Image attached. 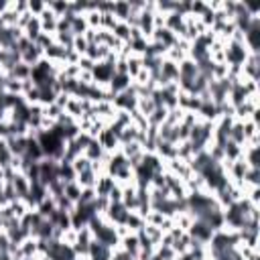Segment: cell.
I'll list each match as a JSON object with an SVG mask.
<instances>
[{
	"instance_id": "obj_20",
	"label": "cell",
	"mask_w": 260,
	"mask_h": 260,
	"mask_svg": "<svg viewBox=\"0 0 260 260\" xmlns=\"http://www.w3.org/2000/svg\"><path fill=\"white\" fill-rule=\"evenodd\" d=\"M49 219H51V223H53L59 232H65V230H69V228H71V215H69V211L55 209V211H53V215H51Z\"/></svg>"
},
{
	"instance_id": "obj_57",
	"label": "cell",
	"mask_w": 260,
	"mask_h": 260,
	"mask_svg": "<svg viewBox=\"0 0 260 260\" xmlns=\"http://www.w3.org/2000/svg\"><path fill=\"white\" fill-rule=\"evenodd\" d=\"M73 260H87V258H79V256H77V258H73Z\"/></svg>"
},
{
	"instance_id": "obj_43",
	"label": "cell",
	"mask_w": 260,
	"mask_h": 260,
	"mask_svg": "<svg viewBox=\"0 0 260 260\" xmlns=\"http://www.w3.org/2000/svg\"><path fill=\"white\" fill-rule=\"evenodd\" d=\"M242 128H244V140H246V142L252 140L254 136H258V124H256V122L246 120V122H242ZM246 142H244V144H246Z\"/></svg>"
},
{
	"instance_id": "obj_28",
	"label": "cell",
	"mask_w": 260,
	"mask_h": 260,
	"mask_svg": "<svg viewBox=\"0 0 260 260\" xmlns=\"http://www.w3.org/2000/svg\"><path fill=\"white\" fill-rule=\"evenodd\" d=\"M144 217L140 215V213H136V211H128V217H126V221H124V225L130 230V232H140L142 228H144Z\"/></svg>"
},
{
	"instance_id": "obj_47",
	"label": "cell",
	"mask_w": 260,
	"mask_h": 260,
	"mask_svg": "<svg viewBox=\"0 0 260 260\" xmlns=\"http://www.w3.org/2000/svg\"><path fill=\"white\" fill-rule=\"evenodd\" d=\"M0 20H2L4 26H16V22H18V14H16L12 8H8L6 12L0 14Z\"/></svg>"
},
{
	"instance_id": "obj_38",
	"label": "cell",
	"mask_w": 260,
	"mask_h": 260,
	"mask_svg": "<svg viewBox=\"0 0 260 260\" xmlns=\"http://www.w3.org/2000/svg\"><path fill=\"white\" fill-rule=\"evenodd\" d=\"M120 152L126 156V158H132V156H138L144 152V148L138 144V142H128V144H120Z\"/></svg>"
},
{
	"instance_id": "obj_32",
	"label": "cell",
	"mask_w": 260,
	"mask_h": 260,
	"mask_svg": "<svg viewBox=\"0 0 260 260\" xmlns=\"http://www.w3.org/2000/svg\"><path fill=\"white\" fill-rule=\"evenodd\" d=\"M95 179H98V175L93 173V169H89V171L79 173V175L75 177V183H77L81 189H87V187H93V185H95Z\"/></svg>"
},
{
	"instance_id": "obj_17",
	"label": "cell",
	"mask_w": 260,
	"mask_h": 260,
	"mask_svg": "<svg viewBox=\"0 0 260 260\" xmlns=\"http://www.w3.org/2000/svg\"><path fill=\"white\" fill-rule=\"evenodd\" d=\"M37 18L41 20V30L43 32H47V35H55L57 32V16L49 8H45L41 12V16H37Z\"/></svg>"
},
{
	"instance_id": "obj_24",
	"label": "cell",
	"mask_w": 260,
	"mask_h": 260,
	"mask_svg": "<svg viewBox=\"0 0 260 260\" xmlns=\"http://www.w3.org/2000/svg\"><path fill=\"white\" fill-rule=\"evenodd\" d=\"M57 209V203H55V199L51 197V195H47L37 207H35V211L41 215V217H45V219H49L51 215H53V211Z\"/></svg>"
},
{
	"instance_id": "obj_33",
	"label": "cell",
	"mask_w": 260,
	"mask_h": 260,
	"mask_svg": "<svg viewBox=\"0 0 260 260\" xmlns=\"http://www.w3.org/2000/svg\"><path fill=\"white\" fill-rule=\"evenodd\" d=\"M71 35L73 37H81V35H85L87 32V22H85V16L83 14H77V16H73V20H71Z\"/></svg>"
},
{
	"instance_id": "obj_8",
	"label": "cell",
	"mask_w": 260,
	"mask_h": 260,
	"mask_svg": "<svg viewBox=\"0 0 260 260\" xmlns=\"http://www.w3.org/2000/svg\"><path fill=\"white\" fill-rule=\"evenodd\" d=\"M187 234H189L193 240L207 244V242L211 240V236H213V230H211L205 221H201V219H193V223H191V228L187 230Z\"/></svg>"
},
{
	"instance_id": "obj_46",
	"label": "cell",
	"mask_w": 260,
	"mask_h": 260,
	"mask_svg": "<svg viewBox=\"0 0 260 260\" xmlns=\"http://www.w3.org/2000/svg\"><path fill=\"white\" fill-rule=\"evenodd\" d=\"M10 160H12V152L8 150L6 140H0V167H2V169L10 167Z\"/></svg>"
},
{
	"instance_id": "obj_51",
	"label": "cell",
	"mask_w": 260,
	"mask_h": 260,
	"mask_svg": "<svg viewBox=\"0 0 260 260\" xmlns=\"http://www.w3.org/2000/svg\"><path fill=\"white\" fill-rule=\"evenodd\" d=\"M154 254L160 258V260H175V252L171 246H156Z\"/></svg>"
},
{
	"instance_id": "obj_55",
	"label": "cell",
	"mask_w": 260,
	"mask_h": 260,
	"mask_svg": "<svg viewBox=\"0 0 260 260\" xmlns=\"http://www.w3.org/2000/svg\"><path fill=\"white\" fill-rule=\"evenodd\" d=\"M108 201H110V203H120V201H122V187H120L118 183H116L114 189L108 193Z\"/></svg>"
},
{
	"instance_id": "obj_39",
	"label": "cell",
	"mask_w": 260,
	"mask_h": 260,
	"mask_svg": "<svg viewBox=\"0 0 260 260\" xmlns=\"http://www.w3.org/2000/svg\"><path fill=\"white\" fill-rule=\"evenodd\" d=\"M242 183L248 185V187H260V169H248L244 179H242Z\"/></svg>"
},
{
	"instance_id": "obj_31",
	"label": "cell",
	"mask_w": 260,
	"mask_h": 260,
	"mask_svg": "<svg viewBox=\"0 0 260 260\" xmlns=\"http://www.w3.org/2000/svg\"><path fill=\"white\" fill-rule=\"evenodd\" d=\"M238 158H242V146H238L232 140H228L223 144V160L232 162V160H238Z\"/></svg>"
},
{
	"instance_id": "obj_53",
	"label": "cell",
	"mask_w": 260,
	"mask_h": 260,
	"mask_svg": "<svg viewBox=\"0 0 260 260\" xmlns=\"http://www.w3.org/2000/svg\"><path fill=\"white\" fill-rule=\"evenodd\" d=\"M75 240H77V230H73V228H69V230H65V232L61 234V242H63V244L73 246Z\"/></svg>"
},
{
	"instance_id": "obj_36",
	"label": "cell",
	"mask_w": 260,
	"mask_h": 260,
	"mask_svg": "<svg viewBox=\"0 0 260 260\" xmlns=\"http://www.w3.org/2000/svg\"><path fill=\"white\" fill-rule=\"evenodd\" d=\"M126 67H128V75L134 79L136 73L142 69V57H138V55H128V57H126Z\"/></svg>"
},
{
	"instance_id": "obj_9",
	"label": "cell",
	"mask_w": 260,
	"mask_h": 260,
	"mask_svg": "<svg viewBox=\"0 0 260 260\" xmlns=\"http://www.w3.org/2000/svg\"><path fill=\"white\" fill-rule=\"evenodd\" d=\"M16 63H20V53L16 51V45L12 49H0V69H2V73H10Z\"/></svg>"
},
{
	"instance_id": "obj_18",
	"label": "cell",
	"mask_w": 260,
	"mask_h": 260,
	"mask_svg": "<svg viewBox=\"0 0 260 260\" xmlns=\"http://www.w3.org/2000/svg\"><path fill=\"white\" fill-rule=\"evenodd\" d=\"M197 116H199L201 120L215 122V120L219 118V110H217V106H215L211 100H207V102H201V106H199V110H197Z\"/></svg>"
},
{
	"instance_id": "obj_23",
	"label": "cell",
	"mask_w": 260,
	"mask_h": 260,
	"mask_svg": "<svg viewBox=\"0 0 260 260\" xmlns=\"http://www.w3.org/2000/svg\"><path fill=\"white\" fill-rule=\"evenodd\" d=\"M41 59H43V51H41L35 43H32L26 51H22V53H20V61H22V63H26V65H30V67H35Z\"/></svg>"
},
{
	"instance_id": "obj_52",
	"label": "cell",
	"mask_w": 260,
	"mask_h": 260,
	"mask_svg": "<svg viewBox=\"0 0 260 260\" xmlns=\"http://www.w3.org/2000/svg\"><path fill=\"white\" fill-rule=\"evenodd\" d=\"M47 8V2H41V0H28V12L32 16H41V12Z\"/></svg>"
},
{
	"instance_id": "obj_42",
	"label": "cell",
	"mask_w": 260,
	"mask_h": 260,
	"mask_svg": "<svg viewBox=\"0 0 260 260\" xmlns=\"http://www.w3.org/2000/svg\"><path fill=\"white\" fill-rule=\"evenodd\" d=\"M71 165H73L75 177H77L79 173H83V171H89V169H91V160H89V158H85L83 154H79L77 158H73V160H71Z\"/></svg>"
},
{
	"instance_id": "obj_22",
	"label": "cell",
	"mask_w": 260,
	"mask_h": 260,
	"mask_svg": "<svg viewBox=\"0 0 260 260\" xmlns=\"http://www.w3.org/2000/svg\"><path fill=\"white\" fill-rule=\"evenodd\" d=\"M104 154H106V150L102 148V144L98 142V138H91V140H89V144H87V146H85V150H83V156H85V158H89L91 162L102 160V158H104Z\"/></svg>"
},
{
	"instance_id": "obj_3",
	"label": "cell",
	"mask_w": 260,
	"mask_h": 260,
	"mask_svg": "<svg viewBox=\"0 0 260 260\" xmlns=\"http://www.w3.org/2000/svg\"><path fill=\"white\" fill-rule=\"evenodd\" d=\"M114 108L118 112H134L136 110V104H138V95H136V89H134V83L122 91V93H116L114 100H112Z\"/></svg>"
},
{
	"instance_id": "obj_30",
	"label": "cell",
	"mask_w": 260,
	"mask_h": 260,
	"mask_svg": "<svg viewBox=\"0 0 260 260\" xmlns=\"http://www.w3.org/2000/svg\"><path fill=\"white\" fill-rule=\"evenodd\" d=\"M228 140H232L234 144H238V146H244V128H242V122L240 120H234V124H232V128H230V138Z\"/></svg>"
},
{
	"instance_id": "obj_50",
	"label": "cell",
	"mask_w": 260,
	"mask_h": 260,
	"mask_svg": "<svg viewBox=\"0 0 260 260\" xmlns=\"http://www.w3.org/2000/svg\"><path fill=\"white\" fill-rule=\"evenodd\" d=\"M71 49H73L79 57H81V55H85V51H87V41H85V37H83V35H81V37H75V39H73V47H71Z\"/></svg>"
},
{
	"instance_id": "obj_45",
	"label": "cell",
	"mask_w": 260,
	"mask_h": 260,
	"mask_svg": "<svg viewBox=\"0 0 260 260\" xmlns=\"http://www.w3.org/2000/svg\"><path fill=\"white\" fill-rule=\"evenodd\" d=\"M53 39H55V43L57 45H61V47H65V49H71L73 47V35L71 32H55L53 35Z\"/></svg>"
},
{
	"instance_id": "obj_54",
	"label": "cell",
	"mask_w": 260,
	"mask_h": 260,
	"mask_svg": "<svg viewBox=\"0 0 260 260\" xmlns=\"http://www.w3.org/2000/svg\"><path fill=\"white\" fill-rule=\"evenodd\" d=\"M93 65H95V61H91V59H89V57H85V55H81V57H79V61H77L79 71H91V69H93Z\"/></svg>"
},
{
	"instance_id": "obj_15",
	"label": "cell",
	"mask_w": 260,
	"mask_h": 260,
	"mask_svg": "<svg viewBox=\"0 0 260 260\" xmlns=\"http://www.w3.org/2000/svg\"><path fill=\"white\" fill-rule=\"evenodd\" d=\"M130 85H132V77H130L128 73H114L112 81L108 83V89H110V91L116 95V93L126 91Z\"/></svg>"
},
{
	"instance_id": "obj_40",
	"label": "cell",
	"mask_w": 260,
	"mask_h": 260,
	"mask_svg": "<svg viewBox=\"0 0 260 260\" xmlns=\"http://www.w3.org/2000/svg\"><path fill=\"white\" fill-rule=\"evenodd\" d=\"M112 35H114L118 41H122V43H128V41H130V26H128L126 22H118V24L114 26Z\"/></svg>"
},
{
	"instance_id": "obj_4",
	"label": "cell",
	"mask_w": 260,
	"mask_h": 260,
	"mask_svg": "<svg viewBox=\"0 0 260 260\" xmlns=\"http://www.w3.org/2000/svg\"><path fill=\"white\" fill-rule=\"evenodd\" d=\"M258 77H260V53H250L244 65L240 67V79L258 83Z\"/></svg>"
},
{
	"instance_id": "obj_2",
	"label": "cell",
	"mask_w": 260,
	"mask_h": 260,
	"mask_svg": "<svg viewBox=\"0 0 260 260\" xmlns=\"http://www.w3.org/2000/svg\"><path fill=\"white\" fill-rule=\"evenodd\" d=\"M47 260H73L77 258L73 248L69 244H63L61 240H49V248H47V254H45Z\"/></svg>"
},
{
	"instance_id": "obj_44",
	"label": "cell",
	"mask_w": 260,
	"mask_h": 260,
	"mask_svg": "<svg viewBox=\"0 0 260 260\" xmlns=\"http://www.w3.org/2000/svg\"><path fill=\"white\" fill-rule=\"evenodd\" d=\"M85 16V22H87V28H93V30H100V20H102V14L98 10H89L83 14Z\"/></svg>"
},
{
	"instance_id": "obj_5",
	"label": "cell",
	"mask_w": 260,
	"mask_h": 260,
	"mask_svg": "<svg viewBox=\"0 0 260 260\" xmlns=\"http://www.w3.org/2000/svg\"><path fill=\"white\" fill-rule=\"evenodd\" d=\"M55 179H59V162L45 156V158L39 162V181H41L45 187H49Z\"/></svg>"
},
{
	"instance_id": "obj_7",
	"label": "cell",
	"mask_w": 260,
	"mask_h": 260,
	"mask_svg": "<svg viewBox=\"0 0 260 260\" xmlns=\"http://www.w3.org/2000/svg\"><path fill=\"white\" fill-rule=\"evenodd\" d=\"M104 217H106L112 225H124V221H126V217H128V209L124 207L122 201H120V203H110L108 209H106V213H104Z\"/></svg>"
},
{
	"instance_id": "obj_29",
	"label": "cell",
	"mask_w": 260,
	"mask_h": 260,
	"mask_svg": "<svg viewBox=\"0 0 260 260\" xmlns=\"http://www.w3.org/2000/svg\"><path fill=\"white\" fill-rule=\"evenodd\" d=\"M65 112L71 116V118H75V122L83 116V110H81V100L79 98H69L67 100V104H65Z\"/></svg>"
},
{
	"instance_id": "obj_13",
	"label": "cell",
	"mask_w": 260,
	"mask_h": 260,
	"mask_svg": "<svg viewBox=\"0 0 260 260\" xmlns=\"http://www.w3.org/2000/svg\"><path fill=\"white\" fill-rule=\"evenodd\" d=\"M112 256H114V250H110V248H106L104 244L91 240L85 258H87V260H112Z\"/></svg>"
},
{
	"instance_id": "obj_6",
	"label": "cell",
	"mask_w": 260,
	"mask_h": 260,
	"mask_svg": "<svg viewBox=\"0 0 260 260\" xmlns=\"http://www.w3.org/2000/svg\"><path fill=\"white\" fill-rule=\"evenodd\" d=\"M114 73H116V71H114V63H110V61H98V63L93 65V69H91L93 83L104 85V87H108V83L112 81Z\"/></svg>"
},
{
	"instance_id": "obj_49",
	"label": "cell",
	"mask_w": 260,
	"mask_h": 260,
	"mask_svg": "<svg viewBox=\"0 0 260 260\" xmlns=\"http://www.w3.org/2000/svg\"><path fill=\"white\" fill-rule=\"evenodd\" d=\"M144 221L148 223V225H156V228H160L162 225V221H165V215L162 213H158V211H148V215L144 217Z\"/></svg>"
},
{
	"instance_id": "obj_35",
	"label": "cell",
	"mask_w": 260,
	"mask_h": 260,
	"mask_svg": "<svg viewBox=\"0 0 260 260\" xmlns=\"http://www.w3.org/2000/svg\"><path fill=\"white\" fill-rule=\"evenodd\" d=\"M59 179L65 183L75 181V171H73V165L69 160H59Z\"/></svg>"
},
{
	"instance_id": "obj_1",
	"label": "cell",
	"mask_w": 260,
	"mask_h": 260,
	"mask_svg": "<svg viewBox=\"0 0 260 260\" xmlns=\"http://www.w3.org/2000/svg\"><path fill=\"white\" fill-rule=\"evenodd\" d=\"M223 55H225V63H228L230 67H242L244 61L248 59L250 51H248V47H246L244 43L228 41V43H225V51H223Z\"/></svg>"
},
{
	"instance_id": "obj_58",
	"label": "cell",
	"mask_w": 260,
	"mask_h": 260,
	"mask_svg": "<svg viewBox=\"0 0 260 260\" xmlns=\"http://www.w3.org/2000/svg\"><path fill=\"white\" fill-rule=\"evenodd\" d=\"M0 185H2V183H0Z\"/></svg>"
},
{
	"instance_id": "obj_14",
	"label": "cell",
	"mask_w": 260,
	"mask_h": 260,
	"mask_svg": "<svg viewBox=\"0 0 260 260\" xmlns=\"http://www.w3.org/2000/svg\"><path fill=\"white\" fill-rule=\"evenodd\" d=\"M114 185H116V179L110 177L108 173H102V175H98V179H95L93 191H95L98 197H108V193L114 189Z\"/></svg>"
},
{
	"instance_id": "obj_16",
	"label": "cell",
	"mask_w": 260,
	"mask_h": 260,
	"mask_svg": "<svg viewBox=\"0 0 260 260\" xmlns=\"http://www.w3.org/2000/svg\"><path fill=\"white\" fill-rule=\"evenodd\" d=\"M24 158L32 160V162H41L45 158V152L39 144V140L35 136H26V152H24Z\"/></svg>"
},
{
	"instance_id": "obj_10",
	"label": "cell",
	"mask_w": 260,
	"mask_h": 260,
	"mask_svg": "<svg viewBox=\"0 0 260 260\" xmlns=\"http://www.w3.org/2000/svg\"><path fill=\"white\" fill-rule=\"evenodd\" d=\"M8 183L12 185V189H14V193H16L18 199H26V197H28V193H30V181L26 179V175L14 173Z\"/></svg>"
},
{
	"instance_id": "obj_12",
	"label": "cell",
	"mask_w": 260,
	"mask_h": 260,
	"mask_svg": "<svg viewBox=\"0 0 260 260\" xmlns=\"http://www.w3.org/2000/svg\"><path fill=\"white\" fill-rule=\"evenodd\" d=\"M98 142L102 144V148H104L106 152H116V150H120V140H118V136H116L108 126L100 132Z\"/></svg>"
},
{
	"instance_id": "obj_25",
	"label": "cell",
	"mask_w": 260,
	"mask_h": 260,
	"mask_svg": "<svg viewBox=\"0 0 260 260\" xmlns=\"http://www.w3.org/2000/svg\"><path fill=\"white\" fill-rule=\"evenodd\" d=\"M30 71H32V67L20 61V63H16L14 69H12L10 73H6V75H10V77L16 79V81H28V79H30Z\"/></svg>"
},
{
	"instance_id": "obj_37",
	"label": "cell",
	"mask_w": 260,
	"mask_h": 260,
	"mask_svg": "<svg viewBox=\"0 0 260 260\" xmlns=\"http://www.w3.org/2000/svg\"><path fill=\"white\" fill-rule=\"evenodd\" d=\"M63 195H65L71 203H77V201H79V195H81V187H79L75 181H69V183H65Z\"/></svg>"
},
{
	"instance_id": "obj_21",
	"label": "cell",
	"mask_w": 260,
	"mask_h": 260,
	"mask_svg": "<svg viewBox=\"0 0 260 260\" xmlns=\"http://www.w3.org/2000/svg\"><path fill=\"white\" fill-rule=\"evenodd\" d=\"M120 250H124V252H128L130 256H138V250H140V244H138V236L136 234H128V236H124V238H120V246H118Z\"/></svg>"
},
{
	"instance_id": "obj_34",
	"label": "cell",
	"mask_w": 260,
	"mask_h": 260,
	"mask_svg": "<svg viewBox=\"0 0 260 260\" xmlns=\"http://www.w3.org/2000/svg\"><path fill=\"white\" fill-rule=\"evenodd\" d=\"M167 112H169V110H167L165 106H158V108H154V110H152V114L146 118V120H148V126H152V128H158V126L165 122V118H167Z\"/></svg>"
},
{
	"instance_id": "obj_56",
	"label": "cell",
	"mask_w": 260,
	"mask_h": 260,
	"mask_svg": "<svg viewBox=\"0 0 260 260\" xmlns=\"http://www.w3.org/2000/svg\"><path fill=\"white\" fill-rule=\"evenodd\" d=\"M0 260H16L10 252H0Z\"/></svg>"
},
{
	"instance_id": "obj_26",
	"label": "cell",
	"mask_w": 260,
	"mask_h": 260,
	"mask_svg": "<svg viewBox=\"0 0 260 260\" xmlns=\"http://www.w3.org/2000/svg\"><path fill=\"white\" fill-rule=\"evenodd\" d=\"M130 14H132V6H130V2H114V16H116V20L118 22H126L128 18H130Z\"/></svg>"
},
{
	"instance_id": "obj_11",
	"label": "cell",
	"mask_w": 260,
	"mask_h": 260,
	"mask_svg": "<svg viewBox=\"0 0 260 260\" xmlns=\"http://www.w3.org/2000/svg\"><path fill=\"white\" fill-rule=\"evenodd\" d=\"M30 238L37 240H53L55 238V225L51 223V219H41L32 230H30Z\"/></svg>"
},
{
	"instance_id": "obj_27",
	"label": "cell",
	"mask_w": 260,
	"mask_h": 260,
	"mask_svg": "<svg viewBox=\"0 0 260 260\" xmlns=\"http://www.w3.org/2000/svg\"><path fill=\"white\" fill-rule=\"evenodd\" d=\"M41 32H43V30H41V20H39L37 16H32V18L28 20V24L22 28V35H24L28 41H32V43L37 41V37H39Z\"/></svg>"
},
{
	"instance_id": "obj_19",
	"label": "cell",
	"mask_w": 260,
	"mask_h": 260,
	"mask_svg": "<svg viewBox=\"0 0 260 260\" xmlns=\"http://www.w3.org/2000/svg\"><path fill=\"white\" fill-rule=\"evenodd\" d=\"M6 146L12 152V156H24L26 152V136H8Z\"/></svg>"
},
{
	"instance_id": "obj_41",
	"label": "cell",
	"mask_w": 260,
	"mask_h": 260,
	"mask_svg": "<svg viewBox=\"0 0 260 260\" xmlns=\"http://www.w3.org/2000/svg\"><path fill=\"white\" fill-rule=\"evenodd\" d=\"M156 106H154V102L150 100V98H138V104H136V110L144 116V118H148L150 114H152V110H154Z\"/></svg>"
},
{
	"instance_id": "obj_48",
	"label": "cell",
	"mask_w": 260,
	"mask_h": 260,
	"mask_svg": "<svg viewBox=\"0 0 260 260\" xmlns=\"http://www.w3.org/2000/svg\"><path fill=\"white\" fill-rule=\"evenodd\" d=\"M63 112H65V110H63V108H59L57 104H49V106H45V114H43V116H47V118H51V120H55V122H57V120H59V116H61Z\"/></svg>"
}]
</instances>
